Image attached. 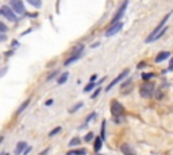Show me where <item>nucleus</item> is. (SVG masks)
<instances>
[{"label": "nucleus", "instance_id": "1", "mask_svg": "<svg viewBox=\"0 0 173 155\" xmlns=\"http://www.w3.org/2000/svg\"><path fill=\"white\" fill-rule=\"evenodd\" d=\"M169 16H170V12L166 15V16H165L164 19H162V22H161V23H160L158 26L155 27V29L152 31V34H150V35L146 38V41H145V42H146V43H150V42H154L155 39L161 38V37L164 35V34H165V31H166V30H168V27H165V23H166V22H168Z\"/></svg>", "mask_w": 173, "mask_h": 155}, {"label": "nucleus", "instance_id": "2", "mask_svg": "<svg viewBox=\"0 0 173 155\" xmlns=\"http://www.w3.org/2000/svg\"><path fill=\"white\" fill-rule=\"evenodd\" d=\"M153 92H154V85L152 82H145V84L141 85V89H139V93H141L142 97L147 99V97H152Z\"/></svg>", "mask_w": 173, "mask_h": 155}, {"label": "nucleus", "instance_id": "3", "mask_svg": "<svg viewBox=\"0 0 173 155\" xmlns=\"http://www.w3.org/2000/svg\"><path fill=\"white\" fill-rule=\"evenodd\" d=\"M10 6H11L12 11L16 12V14H19V15H23L24 12H26L22 0H11V1H10Z\"/></svg>", "mask_w": 173, "mask_h": 155}, {"label": "nucleus", "instance_id": "4", "mask_svg": "<svg viewBox=\"0 0 173 155\" xmlns=\"http://www.w3.org/2000/svg\"><path fill=\"white\" fill-rule=\"evenodd\" d=\"M0 14L4 15V16H6V19H8L10 22H16V20H18V18H16V14L12 11V8H10V7H7V6L1 7V10H0Z\"/></svg>", "mask_w": 173, "mask_h": 155}, {"label": "nucleus", "instance_id": "5", "mask_svg": "<svg viewBox=\"0 0 173 155\" xmlns=\"http://www.w3.org/2000/svg\"><path fill=\"white\" fill-rule=\"evenodd\" d=\"M127 6H129V1L127 0H124L123 1V4L120 6V8L118 10V12L115 14V16L112 18V20H111V24H115V23H118L119 22V19H122V16H123V14L126 12V8H127Z\"/></svg>", "mask_w": 173, "mask_h": 155}, {"label": "nucleus", "instance_id": "6", "mask_svg": "<svg viewBox=\"0 0 173 155\" xmlns=\"http://www.w3.org/2000/svg\"><path fill=\"white\" fill-rule=\"evenodd\" d=\"M123 111H124V108L120 102H118V101L111 102V113L114 115V116H119V115H122Z\"/></svg>", "mask_w": 173, "mask_h": 155}, {"label": "nucleus", "instance_id": "7", "mask_svg": "<svg viewBox=\"0 0 173 155\" xmlns=\"http://www.w3.org/2000/svg\"><path fill=\"white\" fill-rule=\"evenodd\" d=\"M122 27H123V23H122V22H118V23L112 24V26L106 31V37H112V35H115V34H118V32L122 30Z\"/></svg>", "mask_w": 173, "mask_h": 155}, {"label": "nucleus", "instance_id": "8", "mask_svg": "<svg viewBox=\"0 0 173 155\" xmlns=\"http://www.w3.org/2000/svg\"><path fill=\"white\" fill-rule=\"evenodd\" d=\"M127 74H129V70H124V72H122V73H120L119 76L116 77V78H115V80H112V81H111V84H110L108 86H107V88H106V91H107V92H108V91H111V89L114 88L115 85H116L118 82H120V81H122V80H123L124 77L127 76Z\"/></svg>", "mask_w": 173, "mask_h": 155}, {"label": "nucleus", "instance_id": "9", "mask_svg": "<svg viewBox=\"0 0 173 155\" xmlns=\"http://www.w3.org/2000/svg\"><path fill=\"white\" fill-rule=\"evenodd\" d=\"M120 151L123 152L124 155H137V152L134 151V148H133V147H130L129 144H122Z\"/></svg>", "mask_w": 173, "mask_h": 155}, {"label": "nucleus", "instance_id": "10", "mask_svg": "<svg viewBox=\"0 0 173 155\" xmlns=\"http://www.w3.org/2000/svg\"><path fill=\"white\" fill-rule=\"evenodd\" d=\"M27 147V144H26V142H19L18 144H16V150H15V152H16V154H22V152L24 151V148H26Z\"/></svg>", "mask_w": 173, "mask_h": 155}, {"label": "nucleus", "instance_id": "11", "mask_svg": "<svg viewBox=\"0 0 173 155\" xmlns=\"http://www.w3.org/2000/svg\"><path fill=\"white\" fill-rule=\"evenodd\" d=\"M166 58H169V53H168V51H161L158 56L155 57V62H162Z\"/></svg>", "mask_w": 173, "mask_h": 155}, {"label": "nucleus", "instance_id": "12", "mask_svg": "<svg viewBox=\"0 0 173 155\" xmlns=\"http://www.w3.org/2000/svg\"><path fill=\"white\" fill-rule=\"evenodd\" d=\"M29 104H30V99L24 100V101L22 102V105H21V107H19V108H18V111H16V113H18V115H19V113H22V112H23L24 109L27 108V105H29Z\"/></svg>", "mask_w": 173, "mask_h": 155}, {"label": "nucleus", "instance_id": "13", "mask_svg": "<svg viewBox=\"0 0 173 155\" xmlns=\"http://www.w3.org/2000/svg\"><path fill=\"white\" fill-rule=\"evenodd\" d=\"M102 143H103V139L97 136L96 137V142H95V151H96V152L99 151L100 148H102Z\"/></svg>", "mask_w": 173, "mask_h": 155}, {"label": "nucleus", "instance_id": "14", "mask_svg": "<svg viewBox=\"0 0 173 155\" xmlns=\"http://www.w3.org/2000/svg\"><path fill=\"white\" fill-rule=\"evenodd\" d=\"M79 58H80V56H72V57H71V58H68V59H66V61H65V62H64V65H65V66H68V65H71V64H72V62L77 61V59H79Z\"/></svg>", "mask_w": 173, "mask_h": 155}, {"label": "nucleus", "instance_id": "15", "mask_svg": "<svg viewBox=\"0 0 173 155\" xmlns=\"http://www.w3.org/2000/svg\"><path fill=\"white\" fill-rule=\"evenodd\" d=\"M68 77H69V74L65 72V73H62V76L58 78V85H62L64 82H66V80H68Z\"/></svg>", "mask_w": 173, "mask_h": 155}, {"label": "nucleus", "instance_id": "16", "mask_svg": "<svg viewBox=\"0 0 173 155\" xmlns=\"http://www.w3.org/2000/svg\"><path fill=\"white\" fill-rule=\"evenodd\" d=\"M27 1H29L31 6L35 7V8H39V7L42 6V1H41V0H27Z\"/></svg>", "mask_w": 173, "mask_h": 155}, {"label": "nucleus", "instance_id": "17", "mask_svg": "<svg viewBox=\"0 0 173 155\" xmlns=\"http://www.w3.org/2000/svg\"><path fill=\"white\" fill-rule=\"evenodd\" d=\"M66 155H85V150H76V151H69Z\"/></svg>", "mask_w": 173, "mask_h": 155}, {"label": "nucleus", "instance_id": "18", "mask_svg": "<svg viewBox=\"0 0 173 155\" xmlns=\"http://www.w3.org/2000/svg\"><path fill=\"white\" fill-rule=\"evenodd\" d=\"M95 85H96V84H95V82L92 81L91 84H88V85H87V86H85V88H84V92H89V91H91V89H93V86H95Z\"/></svg>", "mask_w": 173, "mask_h": 155}, {"label": "nucleus", "instance_id": "19", "mask_svg": "<svg viewBox=\"0 0 173 155\" xmlns=\"http://www.w3.org/2000/svg\"><path fill=\"white\" fill-rule=\"evenodd\" d=\"M60 131H61V127H57L56 129H53V131H50V132H49V136H50V137L54 136V135H57Z\"/></svg>", "mask_w": 173, "mask_h": 155}, {"label": "nucleus", "instance_id": "20", "mask_svg": "<svg viewBox=\"0 0 173 155\" xmlns=\"http://www.w3.org/2000/svg\"><path fill=\"white\" fill-rule=\"evenodd\" d=\"M77 144H80V139H77V137H74V139H72L71 142H69V146H77Z\"/></svg>", "mask_w": 173, "mask_h": 155}, {"label": "nucleus", "instance_id": "21", "mask_svg": "<svg viewBox=\"0 0 173 155\" xmlns=\"http://www.w3.org/2000/svg\"><path fill=\"white\" fill-rule=\"evenodd\" d=\"M7 31H8V27H7L4 23H1V22H0V32H4V34H6Z\"/></svg>", "mask_w": 173, "mask_h": 155}, {"label": "nucleus", "instance_id": "22", "mask_svg": "<svg viewBox=\"0 0 173 155\" xmlns=\"http://www.w3.org/2000/svg\"><path fill=\"white\" fill-rule=\"evenodd\" d=\"M92 137H93V134H92V132H89V134H87L85 135V142H91L92 140Z\"/></svg>", "mask_w": 173, "mask_h": 155}, {"label": "nucleus", "instance_id": "23", "mask_svg": "<svg viewBox=\"0 0 173 155\" xmlns=\"http://www.w3.org/2000/svg\"><path fill=\"white\" fill-rule=\"evenodd\" d=\"M154 76V74L153 73H145V74H142V78L145 80V81H146V80H149V78H152V77Z\"/></svg>", "mask_w": 173, "mask_h": 155}, {"label": "nucleus", "instance_id": "24", "mask_svg": "<svg viewBox=\"0 0 173 155\" xmlns=\"http://www.w3.org/2000/svg\"><path fill=\"white\" fill-rule=\"evenodd\" d=\"M81 107H82V102H79V104H77V105L74 107V108H72L69 112H71V113H73V112H76L77 109H80V108H81Z\"/></svg>", "mask_w": 173, "mask_h": 155}, {"label": "nucleus", "instance_id": "25", "mask_svg": "<svg viewBox=\"0 0 173 155\" xmlns=\"http://www.w3.org/2000/svg\"><path fill=\"white\" fill-rule=\"evenodd\" d=\"M4 41H7V35L4 32H0V42H4Z\"/></svg>", "mask_w": 173, "mask_h": 155}, {"label": "nucleus", "instance_id": "26", "mask_svg": "<svg viewBox=\"0 0 173 155\" xmlns=\"http://www.w3.org/2000/svg\"><path fill=\"white\" fill-rule=\"evenodd\" d=\"M99 93H100V88H97L96 91L93 92V94H92V99H95V97H97V94H99Z\"/></svg>", "mask_w": 173, "mask_h": 155}, {"label": "nucleus", "instance_id": "27", "mask_svg": "<svg viewBox=\"0 0 173 155\" xmlns=\"http://www.w3.org/2000/svg\"><path fill=\"white\" fill-rule=\"evenodd\" d=\"M168 70H173V58L170 59V62H169V67H168Z\"/></svg>", "mask_w": 173, "mask_h": 155}, {"label": "nucleus", "instance_id": "28", "mask_svg": "<svg viewBox=\"0 0 173 155\" xmlns=\"http://www.w3.org/2000/svg\"><path fill=\"white\" fill-rule=\"evenodd\" d=\"M31 148H32V147H26V148H24V151H23V154H29V152L31 151Z\"/></svg>", "mask_w": 173, "mask_h": 155}, {"label": "nucleus", "instance_id": "29", "mask_svg": "<svg viewBox=\"0 0 173 155\" xmlns=\"http://www.w3.org/2000/svg\"><path fill=\"white\" fill-rule=\"evenodd\" d=\"M52 104H53V100H47V101L45 102V105H47V107H49V105H52Z\"/></svg>", "mask_w": 173, "mask_h": 155}, {"label": "nucleus", "instance_id": "30", "mask_svg": "<svg viewBox=\"0 0 173 155\" xmlns=\"http://www.w3.org/2000/svg\"><path fill=\"white\" fill-rule=\"evenodd\" d=\"M47 152H49V148L43 150V151H42V152H41V154H39V155H46V154H47Z\"/></svg>", "mask_w": 173, "mask_h": 155}, {"label": "nucleus", "instance_id": "31", "mask_svg": "<svg viewBox=\"0 0 173 155\" xmlns=\"http://www.w3.org/2000/svg\"><path fill=\"white\" fill-rule=\"evenodd\" d=\"M145 66V64H139L138 65V69H141V67H144Z\"/></svg>", "mask_w": 173, "mask_h": 155}, {"label": "nucleus", "instance_id": "32", "mask_svg": "<svg viewBox=\"0 0 173 155\" xmlns=\"http://www.w3.org/2000/svg\"><path fill=\"white\" fill-rule=\"evenodd\" d=\"M91 80H92V81H95V80H96V74H93V76L91 77Z\"/></svg>", "mask_w": 173, "mask_h": 155}, {"label": "nucleus", "instance_id": "33", "mask_svg": "<svg viewBox=\"0 0 173 155\" xmlns=\"http://www.w3.org/2000/svg\"><path fill=\"white\" fill-rule=\"evenodd\" d=\"M3 139H4L3 136H0V144H1V142H3Z\"/></svg>", "mask_w": 173, "mask_h": 155}, {"label": "nucleus", "instance_id": "34", "mask_svg": "<svg viewBox=\"0 0 173 155\" xmlns=\"http://www.w3.org/2000/svg\"><path fill=\"white\" fill-rule=\"evenodd\" d=\"M97 155H100V154H97Z\"/></svg>", "mask_w": 173, "mask_h": 155}]
</instances>
